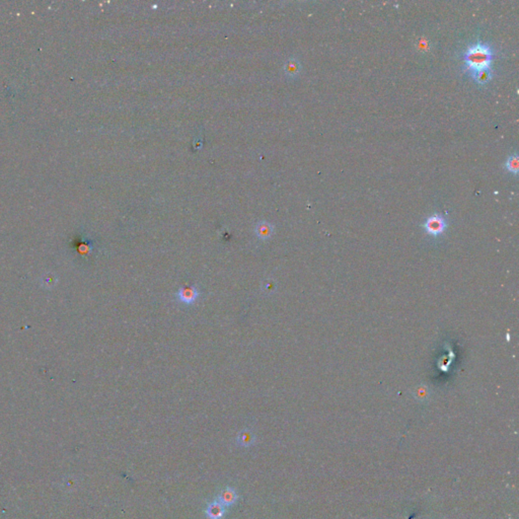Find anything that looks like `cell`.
I'll return each mask as SVG.
<instances>
[{
	"label": "cell",
	"mask_w": 519,
	"mask_h": 519,
	"mask_svg": "<svg viewBox=\"0 0 519 519\" xmlns=\"http://www.w3.org/2000/svg\"><path fill=\"white\" fill-rule=\"evenodd\" d=\"M493 59L494 51L489 45L482 44V43H475L474 45L468 47L464 54V60L467 71L490 67Z\"/></svg>",
	"instance_id": "cell-1"
},
{
	"label": "cell",
	"mask_w": 519,
	"mask_h": 519,
	"mask_svg": "<svg viewBox=\"0 0 519 519\" xmlns=\"http://www.w3.org/2000/svg\"><path fill=\"white\" fill-rule=\"evenodd\" d=\"M447 224L443 216L439 214L432 215L428 217L424 223V228L428 234L433 236L440 235L444 232Z\"/></svg>",
	"instance_id": "cell-2"
},
{
	"label": "cell",
	"mask_w": 519,
	"mask_h": 519,
	"mask_svg": "<svg viewBox=\"0 0 519 519\" xmlns=\"http://www.w3.org/2000/svg\"><path fill=\"white\" fill-rule=\"evenodd\" d=\"M199 296V292L196 287L190 286V287H182L179 289L177 293V298L180 302L185 305H193L195 301L197 300Z\"/></svg>",
	"instance_id": "cell-3"
},
{
	"label": "cell",
	"mask_w": 519,
	"mask_h": 519,
	"mask_svg": "<svg viewBox=\"0 0 519 519\" xmlns=\"http://www.w3.org/2000/svg\"><path fill=\"white\" fill-rule=\"evenodd\" d=\"M471 78L478 84H486L493 78V70L490 67L468 70Z\"/></svg>",
	"instance_id": "cell-4"
},
{
	"label": "cell",
	"mask_w": 519,
	"mask_h": 519,
	"mask_svg": "<svg viewBox=\"0 0 519 519\" xmlns=\"http://www.w3.org/2000/svg\"><path fill=\"white\" fill-rule=\"evenodd\" d=\"M274 232V226L267 222V221H261L259 222L255 227V233L257 237L262 241H267L273 235Z\"/></svg>",
	"instance_id": "cell-5"
},
{
	"label": "cell",
	"mask_w": 519,
	"mask_h": 519,
	"mask_svg": "<svg viewBox=\"0 0 519 519\" xmlns=\"http://www.w3.org/2000/svg\"><path fill=\"white\" fill-rule=\"evenodd\" d=\"M237 500V494L232 488H225L222 490L218 496V502L221 503L224 507L234 504Z\"/></svg>",
	"instance_id": "cell-6"
},
{
	"label": "cell",
	"mask_w": 519,
	"mask_h": 519,
	"mask_svg": "<svg viewBox=\"0 0 519 519\" xmlns=\"http://www.w3.org/2000/svg\"><path fill=\"white\" fill-rule=\"evenodd\" d=\"M301 70V64L296 58H289L284 64V72L290 78L296 77Z\"/></svg>",
	"instance_id": "cell-7"
},
{
	"label": "cell",
	"mask_w": 519,
	"mask_h": 519,
	"mask_svg": "<svg viewBox=\"0 0 519 519\" xmlns=\"http://www.w3.org/2000/svg\"><path fill=\"white\" fill-rule=\"evenodd\" d=\"M206 513L209 519H221L225 513L224 506L218 501L210 503L207 507Z\"/></svg>",
	"instance_id": "cell-8"
},
{
	"label": "cell",
	"mask_w": 519,
	"mask_h": 519,
	"mask_svg": "<svg viewBox=\"0 0 519 519\" xmlns=\"http://www.w3.org/2000/svg\"><path fill=\"white\" fill-rule=\"evenodd\" d=\"M254 441H255V436L253 434V432L248 429L241 431L240 434L237 435V443L244 447H248L252 445Z\"/></svg>",
	"instance_id": "cell-9"
},
{
	"label": "cell",
	"mask_w": 519,
	"mask_h": 519,
	"mask_svg": "<svg viewBox=\"0 0 519 519\" xmlns=\"http://www.w3.org/2000/svg\"><path fill=\"white\" fill-rule=\"evenodd\" d=\"M505 167L509 172H511V174H514V175L517 174L518 169H519V158L516 154L508 157V159L505 162Z\"/></svg>",
	"instance_id": "cell-10"
}]
</instances>
